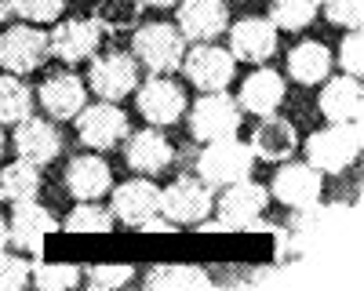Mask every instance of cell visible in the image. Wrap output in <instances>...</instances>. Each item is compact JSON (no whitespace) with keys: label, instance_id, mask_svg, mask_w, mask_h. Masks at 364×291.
I'll list each match as a JSON object with an SVG mask.
<instances>
[{"label":"cell","instance_id":"4fadbf2b","mask_svg":"<svg viewBox=\"0 0 364 291\" xmlns=\"http://www.w3.org/2000/svg\"><path fill=\"white\" fill-rule=\"evenodd\" d=\"M102 44V29L91 22V18H63L51 33H48V51L66 66L87 62V58L99 55Z\"/></svg>","mask_w":364,"mask_h":291},{"label":"cell","instance_id":"e575fe53","mask_svg":"<svg viewBox=\"0 0 364 291\" xmlns=\"http://www.w3.org/2000/svg\"><path fill=\"white\" fill-rule=\"evenodd\" d=\"M321 11L339 29H360L364 22V0H321Z\"/></svg>","mask_w":364,"mask_h":291},{"label":"cell","instance_id":"ffe728a7","mask_svg":"<svg viewBox=\"0 0 364 291\" xmlns=\"http://www.w3.org/2000/svg\"><path fill=\"white\" fill-rule=\"evenodd\" d=\"M37 102L44 106L51 121H73L87 106V84L70 70H58V73L44 77V84L37 87Z\"/></svg>","mask_w":364,"mask_h":291},{"label":"cell","instance_id":"52a82bcc","mask_svg":"<svg viewBox=\"0 0 364 291\" xmlns=\"http://www.w3.org/2000/svg\"><path fill=\"white\" fill-rule=\"evenodd\" d=\"M211 212H215V193L204 179H193V175H182L171 186L161 190V215L171 219L178 229L182 226H200Z\"/></svg>","mask_w":364,"mask_h":291},{"label":"cell","instance_id":"7c38bea8","mask_svg":"<svg viewBox=\"0 0 364 291\" xmlns=\"http://www.w3.org/2000/svg\"><path fill=\"white\" fill-rule=\"evenodd\" d=\"M175 26L186 37V44H211L226 33L230 26V4L226 0H178L175 4Z\"/></svg>","mask_w":364,"mask_h":291},{"label":"cell","instance_id":"f1b7e54d","mask_svg":"<svg viewBox=\"0 0 364 291\" xmlns=\"http://www.w3.org/2000/svg\"><path fill=\"white\" fill-rule=\"evenodd\" d=\"M146 287H211V277L200 266L190 262H168V266H154L142 280Z\"/></svg>","mask_w":364,"mask_h":291},{"label":"cell","instance_id":"74e56055","mask_svg":"<svg viewBox=\"0 0 364 291\" xmlns=\"http://www.w3.org/2000/svg\"><path fill=\"white\" fill-rule=\"evenodd\" d=\"M15 15V0H0V22H8Z\"/></svg>","mask_w":364,"mask_h":291},{"label":"cell","instance_id":"9c48e42d","mask_svg":"<svg viewBox=\"0 0 364 291\" xmlns=\"http://www.w3.org/2000/svg\"><path fill=\"white\" fill-rule=\"evenodd\" d=\"M139 87V62L132 51H106L91 58L87 70V92L99 95L102 102H120Z\"/></svg>","mask_w":364,"mask_h":291},{"label":"cell","instance_id":"8d00e7d4","mask_svg":"<svg viewBox=\"0 0 364 291\" xmlns=\"http://www.w3.org/2000/svg\"><path fill=\"white\" fill-rule=\"evenodd\" d=\"M336 62L343 66L346 77H360V70H364V37H360V29H350V33L343 37V44L336 51Z\"/></svg>","mask_w":364,"mask_h":291},{"label":"cell","instance_id":"ba28073f","mask_svg":"<svg viewBox=\"0 0 364 291\" xmlns=\"http://www.w3.org/2000/svg\"><path fill=\"white\" fill-rule=\"evenodd\" d=\"M182 73L186 80L197 87V92H226L237 77V58L230 55V48H219L215 40L211 44H193L182 55Z\"/></svg>","mask_w":364,"mask_h":291},{"label":"cell","instance_id":"d6a6232c","mask_svg":"<svg viewBox=\"0 0 364 291\" xmlns=\"http://www.w3.org/2000/svg\"><path fill=\"white\" fill-rule=\"evenodd\" d=\"M80 280L95 291H106V287L113 291V287H124L135 280V266H128V262H99V266H87Z\"/></svg>","mask_w":364,"mask_h":291},{"label":"cell","instance_id":"836d02e7","mask_svg":"<svg viewBox=\"0 0 364 291\" xmlns=\"http://www.w3.org/2000/svg\"><path fill=\"white\" fill-rule=\"evenodd\" d=\"M29 273H33V262L22 251H8L0 248V291H18L29 287Z\"/></svg>","mask_w":364,"mask_h":291},{"label":"cell","instance_id":"5b68a950","mask_svg":"<svg viewBox=\"0 0 364 291\" xmlns=\"http://www.w3.org/2000/svg\"><path fill=\"white\" fill-rule=\"evenodd\" d=\"M186 124H190V135L200 138V142L226 138V135L240 131L245 109H240L237 99H230L226 92H204L193 106H186Z\"/></svg>","mask_w":364,"mask_h":291},{"label":"cell","instance_id":"ab89813d","mask_svg":"<svg viewBox=\"0 0 364 291\" xmlns=\"http://www.w3.org/2000/svg\"><path fill=\"white\" fill-rule=\"evenodd\" d=\"M11 244V237H8V219L0 215V248H8Z\"/></svg>","mask_w":364,"mask_h":291},{"label":"cell","instance_id":"5bb4252c","mask_svg":"<svg viewBox=\"0 0 364 291\" xmlns=\"http://www.w3.org/2000/svg\"><path fill=\"white\" fill-rule=\"evenodd\" d=\"M230 33V55L237 62H252V66H266L277 55V26L269 18H240L233 26H226Z\"/></svg>","mask_w":364,"mask_h":291},{"label":"cell","instance_id":"cb8c5ba5","mask_svg":"<svg viewBox=\"0 0 364 291\" xmlns=\"http://www.w3.org/2000/svg\"><path fill=\"white\" fill-rule=\"evenodd\" d=\"M252 153L255 160H266V164H281V160H291V153L299 150V131L291 121L284 116L269 113V116H259V128L252 135Z\"/></svg>","mask_w":364,"mask_h":291},{"label":"cell","instance_id":"8992f818","mask_svg":"<svg viewBox=\"0 0 364 291\" xmlns=\"http://www.w3.org/2000/svg\"><path fill=\"white\" fill-rule=\"evenodd\" d=\"M73 128H77V138L95 153H106V150H117L120 142L128 138L132 131V121L128 113L120 109L117 102H95V106H84L77 116H73Z\"/></svg>","mask_w":364,"mask_h":291},{"label":"cell","instance_id":"e0dca14e","mask_svg":"<svg viewBox=\"0 0 364 291\" xmlns=\"http://www.w3.org/2000/svg\"><path fill=\"white\" fill-rule=\"evenodd\" d=\"M124 146V164L135 175H161L171 168L175 160V146L168 142V135L161 128H142V131H128V138L120 142Z\"/></svg>","mask_w":364,"mask_h":291},{"label":"cell","instance_id":"f546056e","mask_svg":"<svg viewBox=\"0 0 364 291\" xmlns=\"http://www.w3.org/2000/svg\"><path fill=\"white\" fill-rule=\"evenodd\" d=\"M117 219L109 208H102L99 200H77V208H70L63 229L70 233H113Z\"/></svg>","mask_w":364,"mask_h":291},{"label":"cell","instance_id":"d590c367","mask_svg":"<svg viewBox=\"0 0 364 291\" xmlns=\"http://www.w3.org/2000/svg\"><path fill=\"white\" fill-rule=\"evenodd\" d=\"M66 0H15V15L22 22H33V26H44V22H55L63 15Z\"/></svg>","mask_w":364,"mask_h":291},{"label":"cell","instance_id":"6da1fadb","mask_svg":"<svg viewBox=\"0 0 364 291\" xmlns=\"http://www.w3.org/2000/svg\"><path fill=\"white\" fill-rule=\"evenodd\" d=\"M186 55V37L178 33V26L171 22H139L132 29V58L157 77H171L182 66Z\"/></svg>","mask_w":364,"mask_h":291},{"label":"cell","instance_id":"f35d334b","mask_svg":"<svg viewBox=\"0 0 364 291\" xmlns=\"http://www.w3.org/2000/svg\"><path fill=\"white\" fill-rule=\"evenodd\" d=\"M178 0H142V8H175Z\"/></svg>","mask_w":364,"mask_h":291},{"label":"cell","instance_id":"277c9868","mask_svg":"<svg viewBox=\"0 0 364 291\" xmlns=\"http://www.w3.org/2000/svg\"><path fill=\"white\" fill-rule=\"evenodd\" d=\"M269 204V190L252 182V179H237L230 186H219V197H215V212H219V222H200L208 229H248L262 219Z\"/></svg>","mask_w":364,"mask_h":291},{"label":"cell","instance_id":"3957f363","mask_svg":"<svg viewBox=\"0 0 364 291\" xmlns=\"http://www.w3.org/2000/svg\"><path fill=\"white\" fill-rule=\"evenodd\" d=\"M360 124H328L306 138V164L321 175H339L360 157Z\"/></svg>","mask_w":364,"mask_h":291},{"label":"cell","instance_id":"7402d4cb","mask_svg":"<svg viewBox=\"0 0 364 291\" xmlns=\"http://www.w3.org/2000/svg\"><path fill=\"white\" fill-rule=\"evenodd\" d=\"M66 193L73 200H102L109 190H113V171L109 164L102 160V153H77L70 164H66Z\"/></svg>","mask_w":364,"mask_h":291},{"label":"cell","instance_id":"d6986e66","mask_svg":"<svg viewBox=\"0 0 364 291\" xmlns=\"http://www.w3.org/2000/svg\"><path fill=\"white\" fill-rule=\"evenodd\" d=\"M55 229H58V219L44 208V204H37V200L15 204V212L8 219V237H11V244L22 255H41L44 241L51 237Z\"/></svg>","mask_w":364,"mask_h":291},{"label":"cell","instance_id":"1f68e13d","mask_svg":"<svg viewBox=\"0 0 364 291\" xmlns=\"http://www.w3.org/2000/svg\"><path fill=\"white\" fill-rule=\"evenodd\" d=\"M29 284H33V287H44V291L77 287V284H80V266H70V262H33Z\"/></svg>","mask_w":364,"mask_h":291},{"label":"cell","instance_id":"44dd1931","mask_svg":"<svg viewBox=\"0 0 364 291\" xmlns=\"http://www.w3.org/2000/svg\"><path fill=\"white\" fill-rule=\"evenodd\" d=\"M321 113L328 124H360L364 116V87L360 77H328L321 80Z\"/></svg>","mask_w":364,"mask_h":291},{"label":"cell","instance_id":"4dcf8cb0","mask_svg":"<svg viewBox=\"0 0 364 291\" xmlns=\"http://www.w3.org/2000/svg\"><path fill=\"white\" fill-rule=\"evenodd\" d=\"M321 15V0H269V22L277 29H306Z\"/></svg>","mask_w":364,"mask_h":291},{"label":"cell","instance_id":"8fae6325","mask_svg":"<svg viewBox=\"0 0 364 291\" xmlns=\"http://www.w3.org/2000/svg\"><path fill=\"white\" fill-rule=\"evenodd\" d=\"M139 113H142V121L149 128H171L178 124L182 116H186V92L171 80V77H157V73H149L142 84H139Z\"/></svg>","mask_w":364,"mask_h":291},{"label":"cell","instance_id":"ac0fdd59","mask_svg":"<svg viewBox=\"0 0 364 291\" xmlns=\"http://www.w3.org/2000/svg\"><path fill=\"white\" fill-rule=\"evenodd\" d=\"M113 200H109V212L120 226H128V229H139L149 215H157L161 212V186H154L142 175V179H132V182H120L109 190Z\"/></svg>","mask_w":364,"mask_h":291},{"label":"cell","instance_id":"83f0119b","mask_svg":"<svg viewBox=\"0 0 364 291\" xmlns=\"http://www.w3.org/2000/svg\"><path fill=\"white\" fill-rule=\"evenodd\" d=\"M33 102H37V95H33V87H29L18 73H4L0 77V124H18V121H26L29 113H33Z\"/></svg>","mask_w":364,"mask_h":291},{"label":"cell","instance_id":"2e32d148","mask_svg":"<svg viewBox=\"0 0 364 291\" xmlns=\"http://www.w3.org/2000/svg\"><path fill=\"white\" fill-rule=\"evenodd\" d=\"M11 146H15V153H18L22 160L44 168V164H51L58 153H63V131H58V124L51 121V116L44 121V116L29 113L26 121L15 124Z\"/></svg>","mask_w":364,"mask_h":291},{"label":"cell","instance_id":"603a6c76","mask_svg":"<svg viewBox=\"0 0 364 291\" xmlns=\"http://www.w3.org/2000/svg\"><path fill=\"white\" fill-rule=\"evenodd\" d=\"M237 106L252 116H269L284 106V77L269 66H255L240 84Z\"/></svg>","mask_w":364,"mask_h":291},{"label":"cell","instance_id":"484cf974","mask_svg":"<svg viewBox=\"0 0 364 291\" xmlns=\"http://www.w3.org/2000/svg\"><path fill=\"white\" fill-rule=\"evenodd\" d=\"M41 193V168L29 160H11L0 168V200L4 204H22V200H37Z\"/></svg>","mask_w":364,"mask_h":291},{"label":"cell","instance_id":"4316f807","mask_svg":"<svg viewBox=\"0 0 364 291\" xmlns=\"http://www.w3.org/2000/svg\"><path fill=\"white\" fill-rule=\"evenodd\" d=\"M91 22H95L102 33H132L142 22V0H95Z\"/></svg>","mask_w":364,"mask_h":291},{"label":"cell","instance_id":"d4e9b609","mask_svg":"<svg viewBox=\"0 0 364 291\" xmlns=\"http://www.w3.org/2000/svg\"><path fill=\"white\" fill-rule=\"evenodd\" d=\"M331 66H336V55H331L328 44H321V40H302L288 51V77L295 84L314 87V84L331 77Z\"/></svg>","mask_w":364,"mask_h":291},{"label":"cell","instance_id":"30bf717a","mask_svg":"<svg viewBox=\"0 0 364 291\" xmlns=\"http://www.w3.org/2000/svg\"><path fill=\"white\" fill-rule=\"evenodd\" d=\"M48 33L33 22H18V26H8L0 33V66L4 73H37L44 62H48Z\"/></svg>","mask_w":364,"mask_h":291},{"label":"cell","instance_id":"7a4b0ae2","mask_svg":"<svg viewBox=\"0 0 364 291\" xmlns=\"http://www.w3.org/2000/svg\"><path fill=\"white\" fill-rule=\"evenodd\" d=\"M252 164H255V153L248 142H240L237 135H226V138H211L204 142V150L197 157V175L211 186H230L237 179H248L252 175Z\"/></svg>","mask_w":364,"mask_h":291},{"label":"cell","instance_id":"60d3db41","mask_svg":"<svg viewBox=\"0 0 364 291\" xmlns=\"http://www.w3.org/2000/svg\"><path fill=\"white\" fill-rule=\"evenodd\" d=\"M4 146H8V135H4V124H0V157H4Z\"/></svg>","mask_w":364,"mask_h":291},{"label":"cell","instance_id":"9a60e30c","mask_svg":"<svg viewBox=\"0 0 364 291\" xmlns=\"http://www.w3.org/2000/svg\"><path fill=\"white\" fill-rule=\"evenodd\" d=\"M324 193V175L314 164H288L281 160V171L269 182V197H277L288 208H314Z\"/></svg>","mask_w":364,"mask_h":291}]
</instances>
